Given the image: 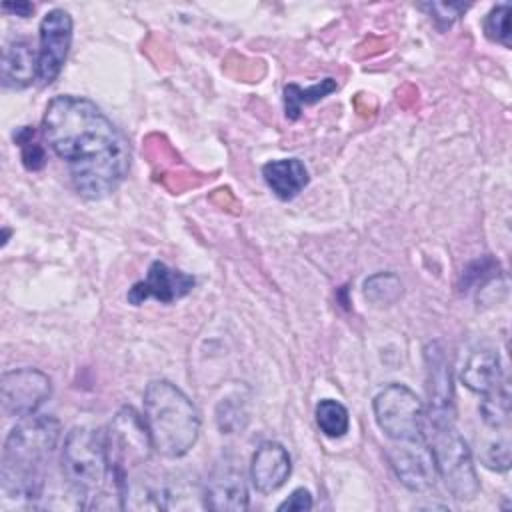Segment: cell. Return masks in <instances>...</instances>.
<instances>
[{"instance_id":"1","label":"cell","mask_w":512,"mask_h":512,"mask_svg":"<svg viewBox=\"0 0 512 512\" xmlns=\"http://www.w3.org/2000/svg\"><path fill=\"white\" fill-rule=\"evenodd\" d=\"M42 136L66 162L74 190L86 200L110 196L128 176L132 152L126 136L88 98H52L42 116Z\"/></svg>"},{"instance_id":"2","label":"cell","mask_w":512,"mask_h":512,"mask_svg":"<svg viewBox=\"0 0 512 512\" xmlns=\"http://www.w3.org/2000/svg\"><path fill=\"white\" fill-rule=\"evenodd\" d=\"M60 438V422L48 414L22 418L2 450L0 486L6 498L32 502L44 488L46 462Z\"/></svg>"},{"instance_id":"3","label":"cell","mask_w":512,"mask_h":512,"mask_svg":"<svg viewBox=\"0 0 512 512\" xmlns=\"http://www.w3.org/2000/svg\"><path fill=\"white\" fill-rule=\"evenodd\" d=\"M62 474L82 508H112V496L122 504L116 484L106 432L90 426H74L62 448Z\"/></svg>"},{"instance_id":"4","label":"cell","mask_w":512,"mask_h":512,"mask_svg":"<svg viewBox=\"0 0 512 512\" xmlns=\"http://www.w3.org/2000/svg\"><path fill=\"white\" fill-rule=\"evenodd\" d=\"M144 420L154 450L164 458H182L200 436L198 408L170 380H152L146 386Z\"/></svg>"},{"instance_id":"5","label":"cell","mask_w":512,"mask_h":512,"mask_svg":"<svg viewBox=\"0 0 512 512\" xmlns=\"http://www.w3.org/2000/svg\"><path fill=\"white\" fill-rule=\"evenodd\" d=\"M424 434L434 458L436 474L450 496L460 502L472 500L480 490V482L470 448L454 424L452 410H428Z\"/></svg>"},{"instance_id":"6","label":"cell","mask_w":512,"mask_h":512,"mask_svg":"<svg viewBox=\"0 0 512 512\" xmlns=\"http://www.w3.org/2000/svg\"><path fill=\"white\" fill-rule=\"evenodd\" d=\"M106 444L112 472L122 496L128 472L148 462L150 452L154 450L144 416H140L130 406L118 410L106 430Z\"/></svg>"},{"instance_id":"7","label":"cell","mask_w":512,"mask_h":512,"mask_svg":"<svg viewBox=\"0 0 512 512\" xmlns=\"http://www.w3.org/2000/svg\"><path fill=\"white\" fill-rule=\"evenodd\" d=\"M378 428L390 442H410L426 438V410L422 400L404 384L384 386L372 402Z\"/></svg>"},{"instance_id":"8","label":"cell","mask_w":512,"mask_h":512,"mask_svg":"<svg viewBox=\"0 0 512 512\" xmlns=\"http://www.w3.org/2000/svg\"><path fill=\"white\" fill-rule=\"evenodd\" d=\"M52 392L50 378L36 368H16L2 374L0 398L8 416H32Z\"/></svg>"},{"instance_id":"9","label":"cell","mask_w":512,"mask_h":512,"mask_svg":"<svg viewBox=\"0 0 512 512\" xmlns=\"http://www.w3.org/2000/svg\"><path fill=\"white\" fill-rule=\"evenodd\" d=\"M72 28V16L66 10L54 8L44 14L38 48V82L42 86H48L58 78L72 44Z\"/></svg>"},{"instance_id":"10","label":"cell","mask_w":512,"mask_h":512,"mask_svg":"<svg viewBox=\"0 0 512 512\" xmlns=\"http://www.w3.org/2000/svg\"><path fill=\"white\" fill-rule=\"evenodd\" d=\"M202 506L214 512H242L248 508V486L238 460L218 462L204 486Z\"/></svg>"},{"instance_id":"11","label":"cell","mask_w":512,"mask_h":512,"mask_svg":"<svg viewBox=\"0 0 512 512\" xmlns=\"http://www.w3.org/2000/svg\"><path fill=\"white\" fill-rule=\"evenodd\" d=\"M388 462L396 478L412 492H424L434 486L438 474L426 438L410 442H392Z\"/></svg>"},{"instance_id":"12","label":"cell","mask_w":512,"mask_h":512,"mask_svg":"<svg viewBox=\"0 0 512 512\" xmlns=\"http://www.w3.org/2000/svg\"><path fill=\"white\" fill-rule=\"evenodd\" d=\"M194 284H196L194 276L182 270L170 268L160 260H154L146 272V278L142 282H136L128 290V302L138 306L148 298H154L162 304H172L174 300H180L186 294H190Z\"/></svg>"},{"instance_id":"13","label":"cell","mask_w":512,"mask_h":512,"mask_svg":"<svg viewBox=\"0 0 512 512\" xmlns=\"http://www.w3.org/2000/svg\"><path fill=\"white\" fill-rule=\"evenodd\" d=\"M292 472L288 450L278 442H264L256 448L250 462L252 486L262 494H272L284 486Z\"/></svg>"},{"instance_id":"14","label":"cell","mask_w":512,"mask_h":512,"mask_svg":"<svg viewBox=\"0 0 512 512\" xmlns=\"http://www.w3.org/2000/svg\"><path fill=\"white\" fill-rule=\"evenodd\" d=\"M38 80V52L26 40H12L2 50V84L10 90L28 88Z\"/></svg>"},{"instance_id":"15","label":"cell","mask_w":512,"mask_h":512,"mask_svg":"<svg viewBox=\"0 0 512 512\" xmlns=\"http://www.w3.org/2000/svg\"><path fill=\"white\" fill-rule=\"evenodd\" d=\"M460 380L468 390L482 396L496 390L502 382H506L500 358L490 348H478L468 354L460 370Z\"/></svg>"},{"instance_id":"16","label":"cell","mask_w":512,"mask_h":512,"mask_svg":"<svg viewBox=\"0 0 512 512\" xmlns=\"http://www.w3.org/2000/svg\"><path fill=\"white\" fill-rule=\"evenodd\" d=\"M262 176L268 188L280 200H292L306 188L310 180L306 166L298 158L270 160L262 166Z\"/></svg>"},{"instance_id":"17","label":"cell","mask_w":512,"mask_h":512,"mask_svg":"<svg viewBox=\"0 0 512 512\" xmlns=\"http://www.w3.org/2000/svg\"><path fill=\"white\" fill-rule=\"evenodd\" d=\"M426 372H428V410H452V378L444 352L438 344L426 348Z\"/></svg>"},{"instance_id":"18","label":"cell","mask_w":512,"mask_h":512,"mask_svg":"<svg viewBox=\"0 0 512 512\" xmlns=\"http://www.w3.org/2000/svg\"><path fill=\"white\" fill-rule=\"evenodd\" d=\"M336 90V80L334 78H324L308 88H300L298 84H288L284 88V110H286V118L296 120L302 112L304 106L316 104L322 98H326L328 94H332Z\"/></svg>"},{"instance_id":"19","label":"cell","mask_w":512,"mask_h":512,"mask_svg":"<svg viewBox=\"0 0 512 512\" xmlns=\"http://www.w3.org/2000/svg\"><path fill=\"white\" fill-rule=\"evenodd\" d=\"M316 424L328 438H342L348 432L350 416L344 404L332 398H324L316 404Z\"/></svg>"},{"instance_id":"20","label":"cell","mask_w":512,"mask_h":512,"mask_svg":"<svg viewBox=\"0 0 512 512\" xmlns=\"http://www.w3.org/2000/svg\"><path fill=\"white\" fill-rule=\"evenodd\" d=\"M480 414L486 426L504 428L510 422V388L508 382H502L496 390L484 394L480 402Z\"/></svg>"},{"instance_id":"21","label":"cell","mask_w":512,"mask_h":512,"mask_svg":"<svg viewBox=\"0 0 512 512\" xmlns=\"http://www.w3.org/2000/svg\"><path fill=\"white\" fill-rule=\"evenodd\" d=\"M402 294V284L394 274H374L364 282V296L374 304H392Z\"/></svg>"},{"instance_id":"22","label":"cell","mask_w":512,"mask_h":512,"mask_svg":"<svg viewBox=\"0 0 512 512\" xmlns=\"http://www.w3.org/2000/svg\"><path fill=\"white\" fill-rule=\"evenodd\" d=\"M14 142L20 148V156H22V164L26 170H40L46 164V152L42 148V144L36 138V130L32 126H22L14 132Z\"/></svg>"},{"instance_id":"23","label":"cell","mask_w":512,"mask_h":512,"mask_svg":"<svg viewBox=\"0 0 512 512\" xmlns=\"http://www.w3.org/2000/svg\"><path fill=\"white\" fill-rule=\"evenodd\" d=\"M510 12L508 4H498L484 18V34L504 48H510Z\"/></svg>"},{"instance_id":"24","label":"cell","mask_w":512,"mask_h":512,"mask_svg":"<svg viewBox=\"0 0 512 512\" xmlns=\"http://www.w3.org/2000/svg\"><path fill=\"white\" fill-rule=\"evenodd\" d=\"M422 8L430 12V18L438 30H446L460 18L462 12H466L468 6L462 2H428Z\"/></svg>"},{"instance_id":"25","label":"cell","mask_w":512,"mask_h":512,"mask_svg":"<svg viewBox=\"0 0 512 512\" xmlns=\"http://www.w3.org/2000/svg\"><path fill=\"white\" fill-rule=\"evenodd\" d=\"M480 458H482L486 468L496 470V472H506L510 468V442H508V438L488 442L482 448Z\"/></svg>"},{"instance_id":"26","label":"cell","mask_w":512,"mask_h":512,"mask_svg":"<svg viewBox=\"0 0 512 512\" xmlns=\"http://www.w3.org/2000/svg\"><path fill=\"white\" fill-rule=\"evenodd\" d=\"M216 420H218L220 430L230 434V432H234L238 428H244L248 416L240 408V404H230V400H224V402H220V406L216 410Z\"/></svg>"},{"instance_id":"27","label":"cell","mask_w":512,"mask_h":512,"mask_svg":"<svg viewBox=\"0 0 512 512\" xmlns=\"http://www.w3.org/2000/svg\"><path fill=\"white\" fill-rule=\"evenodd\" d=\"M312 494L306 490V488H296L284 502L278 504V510L284 512H304V510H310L312 508Z\"/></svg>"},{"instance_id":"28","label":"cell","mask_w":512,"mask_h":512,"mask_svg":"<svg viewBox=\"0 0 512 512\" xmlns=\"http://www.w3.org/2000/svg\"><path fill=\"white\" fill-rule=\"evenodd\" d=\"M2 10L10 12V14H16L20 18H28L34 12V6L30 2H4Z\"/></svg>"}]
</instances>
